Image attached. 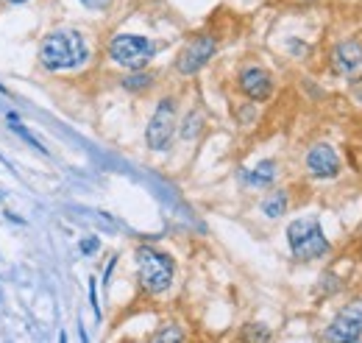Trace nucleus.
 I'll return each instance as SVG.
<instances>
[{
  "label": "nucleus",
  "mask_w": 362,
  "mask_h": 343,
  "mask_svg": "<svg viewBox=\"0 0 362 343\" xmlns=\"http://www.w3.org/2000/svg\"><path fill=\"white\" fill-rule=\"evenodd\" d=\"M87 56L90 50L79 31H56L45 37L39 48V61L45 70H72V67H81Z\"/></svg>",
  "instance_id": "f257e3e1"
},
{
  "label": "nucleus",
  "mask_w": 362,
  "mask_h": 343,
  "mask_svg": "<svg viewBox=\"0 0 362 343\" xmlns=\"http://www.w3.org/2000/svg\"><path fill=\"white\" fill-rule=\"evenodd\" d=\"M173 273H176V265L170 254L157 251L151 246L137 248V277L148 293H165L173 285Z\"/></svg>",
  "instance_id": "f03ea898"
},
{
  "label": "nucleus",
  "mask_w": 362,
  "mask_h": 343,
  "mask_svg": "<svg viewBox=\"0 0 362 343\" xmlns=\"http://www.w3.org/2000/svg\"><path fill=\"white\" fill-rule=\"evenodd\" d=\"M287 240H290V251L296 259H318L329 251V240L318 224V218H299L287 226Z\"/></svg>",
  "instance_id": "7ed1b4c3"
},
{
  "label": "nucleus",
  "mask_w": 362,
  "mask_h": 343,
  "mask_svg": "<svg viewBox=\"0 0 362 343\" xmlns=\"http://www.w3.org/2000/svg\"><path fill=\"white\" fill-rule=\"evenodd\" d=\"M154 53H157L154 42L145 37H137V34H117L109 42V56L117 64L128 67V70H142V67L154 59Z\"/></svg>",
  "instance_id": "20e7f679"
},
{
  "label": "nucleus",
  "mask_w": 362,
  "mask_h": 343,
  "mask_svg": "<svg viewBox=\"0 0 362 343\" xmlns=\"http://www.w3.org/2000/svg\"><path fill=\"white\" fill-rule=\"evenodd\" d=\"M176 134V101L173 98H162L148 128H145V140H148V148L154 151H165Z\"/></svg>",
  "instance_id": "39448f33"
},
{
  "label": "nucleus",
  "mask_w": 362,
  "mask_h": 343,
  "mask_svg": "<svg viewBox=\"0 0 362 343\" xmlns=\"http://www.w3.org/2000/svg\"><path fill=\"white\" fill-rule=\"evenodd\" d=\"M326 340H359L362 337V302H351L345 304L337 318L332 321V326L323 332Z\"/></svg>",
  "instance_id": "423d86ee"
},
{
  "label": "nucleus",
  "mask_w": 362,
  "mask_h": 343,
  "mask_svg": "<svg viewBox=\"0 0 362 343\" xmlns=\"http://www.w3.org/2000/svg\"><path fill=\"white\" fill-rule=\"evenodd\" d=\"M214 39L212 37H206V34H201V37H195L181 53H179V61H176V67H179V73L181 76H192V73H198L201 67L214 56Z\"/></svg>",
  "instance_id": "0eeeda50"
},
{
  "label": "nucleus",
  "mask_w": 362,
  "mask_h": 343,
  "mask_svg": "<svg viewBox=\"0 0 362 343\" xmlns=\"http://www.w3.org/2000/svg\"><path fill=\"white\" fill-rule=\"evenodd\" d=\"M307 170L315 176V179H334L340 173V157L332 146L326 143H318L310 148L307 154Z\"/></svg>",
  "instance_id": "6e6552de"
},
{
  "label": "nucleus",
  "mask_w": 362,
  "mask_h": 343,
  "mask_svg": "<svg viewBox=\"0 0 362 343\" xmlns=\"http://www.w3.org/2000/svg\"><path fill=\"white\" fill-rule=\"evenodd\" d=\"M334 70L340 76H348V79H359L362 76V45L356 39L340 42L334 48Z\"/></svg>",
  "instance_id": "1a4fd4ad"
},
{
  "label": "nucleus",
  "mask_w": 362,
  "mask_h": 343,
  "mask_svg": "<svg viewBox=\"0 0 362 343\" xmlns=\"http://www.w3.org/2000/svg\"><path fill=\"white\" fill-rule=\"evenodd\" d=\"M240 90L251 101H268L273 92V79H270V73L262 70V67H248V70L240 73Z\"/></svg>",
  "instance_id": "9d476101"
},
{
  "label": "nucleus",
  "mask_w": 362,
  "mask_h": 343,
  "mask_svg": "<svg viewBox=\"0 0 362 343\" xmlns=\"http://www.w3.org/2000/svg\"><path fill=\"white\" fill-rule=\"evenodd\" d=\"M284 210H287V193H284V190L270 193V195L262 201V213H265L268 218H279V215H284Z\"/></svg>",
  "instance_id": "9b49d317"
},
{
  "label": "nucleus",
  "mask_w": 362,
  "mask_h": 343,
  "mask_svg": "<svg viewBox=\"0 0 362 343\" xmlns=\"http://www.w3.org/2000/svg\"><path fill=\"white\" fill-rule=\"evenodd\" d=\"M276 179V162L273 159H265V162H259L251 173H248V182L251 184H257V187H262V184H270Z\"/></svg>",
  "instance_id": "f8f14e48"
},
{
  "label": "nucleus",
  "mask_w": 362,
  "mask_h": 343,
  "mask_svg": "<svg viewBox=\"0 0 362 343\" xmlns=\"http://www.w3.org/2000/svg\"><path fill=\"white\" fill-rule=\"evenodd\" d=\"M9 123H12V128H14V131H17L20 137H23V140H26V143H28L31 148H37V151H42V154L48 151V148H42V143L37 140V137H34V134H31V131H28V128H26V126L20 123V117H17V115H12V112H9Z\"/></svg>",
  "instance_id": "ddd939ff"
},
{
  "label": "nucleus",
  "mask_w": 362,
  "mask_h": 343,
  "mask_svg": "<svg viewBox=\"0 0 362 343\" xmlns=\"http://www.w3.org/2000/svg\"><path fill=\"white\" fill-rule=\"evenodd\" d=\"M151 81H154V79H151L148 73H134V76H128V79L123 81V87H125V90H148Z\"/></svg>",
  "instance_id": "4468645a"
},
{
  "label": "nucleus",
  "mask_w": 362,
  "mask_h": 343,
  "mask_svg": "<svg viewBox=\"0 0 362 343\" xmlns=\"http://www.w3.org/2000/svg\"><path fill=\"white\" fill-rule=\"evenodd\" d=\"M195 123H201V117H198V115H192V117H187V128L181 131V134L187 137V140H190V137H195Z\"/></svg>",
  "instance_id": "2eb2a0df"
},
{
  "label": "nucleus",
  "mask_w": 362,
  "mask_h": 343,
  "mask_svg": "<svg viewBox=\"0 0 362 343\" xmlns=\"http://www.w3.org/2000/svg\"><path fill=\"white\" fill-rule=\"evenodd\" d=\"M154 340H181V332H179V329H165V332H159Z\"/></svg>",
  "instance_id": "dca6fc26"
},
{
  "label": "nucleus",
  "mask_w": 362,
  "mask_h": 343,
  "mask_svg": "<svg viewBox=\"0 0 362 343\" xmlns=\"http://www.w3.org/2000/svg\"><path fill=\"white\" fill-rule=\"evenodd\" d=\"M81 3H84L87 9H106L112 0H81Z\"/></svg>",
  "instance_id": "f3484780"
},
{
  "label": "nucleus",
  "mask_w": 362,
  "mask_h": 343,
  "mask_svg": "<svg viewBox=\"0 0 362 343\" xmlns=\"http://www.w3.org/2000/svg\"><path fill=\"white\" fill-rule=\"evenodd\" d=\"M95 248H98V240H95V237H92V240H84V243H81V251H84V254H92Z\"/></svg>",
  "instance_id": "a211bd4d"
},
{
  "label": "nucleus",
  "mask_w": 362,
  "mask_h": 343,
  "mask_svg": "<svg viewBox=\"0 0 362 343\" xmlns=\"http://www.w3.org/2000/svg\"><path fill=\"white\" fill-rule=\"evenodd\" d=\"M9 3H26V0H9Z\"/></svg>",
  "instance_id": "6ab92c4d"
},
{
  "label": "nucleus",
  "mask_w": 362,
  "mask_h": 343,
  "mask_svg": "<svg viewBox=\"0 0 362 343\" xmlns=\"http://www.w3.org/2000/svg\"><path fill=\"white\" fill-rule=\"evenodd\" d=\"M0 92H3V95H6V87H3V84H0Z\"/></svg>",
  "instance_id": "aec40b11"
}]
</instances>
